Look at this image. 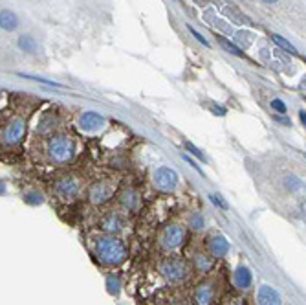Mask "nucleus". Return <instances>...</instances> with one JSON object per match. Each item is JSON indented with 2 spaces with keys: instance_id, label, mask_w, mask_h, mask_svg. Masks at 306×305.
Instances as JSON below:
<instances>
[{
  "instance_id": "1",
  "label": "nucleus",
  "mask_w": 306,
  "mask_h": 305,
  "mask_svg": "<svg viewBox=\"0 0 306 305\" xmlns=\"http://www.w3.org/2000/svg\"><path fill=\"white\" fill-rule=\"evenodd\" d=\"M96 255L101 263L108 266L121 265L126 259V246L120 237L104 233L96 239Z\"/></svg>"
},
{
  "instance_id": "2",
  "label": "nucleus",
  "mask_w": 306,
  "mask_h": 305,
  "mask_svg": "<svg viewBox=\"0 0 306 305\" xmlns=\"http://www.w3.org/2000/svg\"><path fill=\"white\" fill-rule=\"evenodd\" d=\"M160 272L169 283H182L189 277V265H187V261L184 257L174 254L162 261Z\"/></svg>"
},
{
  "instance_id": "3",
  "label": "nucleus",
  "mask_w": 306,
  "mask_h": 305,
  "mask_svg": "<svg viewBox=\"0 0 306 305\" xmlns=\"http://www.w3.org/2000/svg\"><path fill=\"white\" fill-rule=\"evenodd\" d=\"M46 151L52 160L55 162H66L70 160L74 153H76V142L66 136V134H55L48 140V145H46Z\"/></svg>"
},
{
  "instance_id": "4",
  "label": "nucleus",
  "mask_w": 306,
  "mask_h": 305,
  "mask_svg": "<svg viewBox=\"0 0 306 305\" xmlns=\"http://www.w3.org/2000/svg\"><path fill=\"white\" fill-rule=\"evenodd\" d=\"M186 241V230L180 224H169L164 228V232L160 235V243L167 250H176L180 248Z\"/></svg>"
},
{
  "instance_id": "5",
  "label": "nucleus",
  "mask_w": 306,
  "mask_h": 305,
  "mask_svg": "<svg viewBox=\"0 0 306 305\" xmlns=\"http://www.w3.org/2000/svg\"><path fill=\"white\" fill-rule=\"evenodd\" d=\"M114 195V184H110L108 180H101V182H94L88 189V199L96 206H101L104 202H108Z\"/></svg>"
},
{
  "instance_id": "6",
  "label": "nucleus",
  "mask_w": 306,
  "mask_h": 305,
  "mask_svg": "<svg viewBox=\"0 0 306 305\" xmlns=\"http://www.w3.org/2000/svg\"><path fill=\"white\" fill-rule=\"evenodd\" d=\"M154 186L162 191H172V189L178 186V173L174 169H170V167H158L156 171H154Z\"/></svg>"
},
{
  "instance_id": "7",
  "label": "nucleus",
  "mask_w": 306,
  "mask_h": 305,
  "mask_svg": "<svg viewBox=\"0 0 306 305\" xmlns=\"http://www.w3.org/2000/svg\"><path fill=\"white\" fill-rule=\"evenodd\" d=\"M24 133H26V122H24L22 118H15V120L10 122V125L6 127L2 138H4V142L8 145H15L24 138Z\"/></svg>"
},
{
  "instance_id": "8",
  "label": "nucleus",
  "mask_w": 306,
  "mask_h": 305,
  "mask_svg": "<svg viewBox=\"0 0 306 305\" xmlns=\"http://www.w3.org/2000/svg\"><path fill=\"white\" fill-rule=\"evenodd\" d=\"M55 193L59 195L60 199L70 200L77 197L79 193V180L76 177H62L55 184Z\"/></svg>"
},
{
  "instance_id": "9",
  "label": "nucleus",
  "mask_w": 306,
  "mask_h": 305,
  "mask_svg": "<svg viewBox=\"0 0 306 305\" xmlns=\"http://www.w3.org/2000/svg\"><path fill=\"white\" fill-rule=\"evenodd\" d=\"M104 123H106L104 116H101V114L92 112V111L84 112V114L79 118V127H81V131H84V133H96V131L104 127Z\"/></svg>"
},
{
  "instance_id": "10",
  "label": "nucleus",
  "mask_w": 306,
  "mask_h": 305,
  "mask_svg": "<svg viewBox=\"0 0 306 305\" xmlns=\"http://www.w3.org/2000/svg\"><path fill=\"white\" fill-rule=\"evenodd\" d=\"M257 303L258 305H280V294L277 288H274L272 285H260L257 290Z\"/></svg>"
},
{
  "instance_id": "11",
  "label": "nucleus",
  "mask_w": 306,
  "mask_h": 305,
  "mask_svg": "<svg viewBox=\"0 0 306 305\" xmlns=\"http://www.w3.org/2000/svg\"><path fill=\"white\" fill-rule=\"evenodd\" d=\"M208 248L211 257H224L228 252H230V241L222 235V233H216V235H211L208 241Z\"/></svg>"
},
{
  "instance_id": "12",
  "label": "nucleus",
  "mask_w": 306,
  "mask_h": 305,
  "mask_svg": "<svg viewBox=\"0 0 306 305\" xmlns=\"http://www.w3.org/2000/svg\"><path fill=\"white\" fill-rule=\"evenodd\" d=\"M101 228L106 233H110V235H116V233L123 232V228H125V217L120 215V213H108L101 221Z\"/></svg>"
},
{
  "instance_id": "13",
  "label": "nucleus",
  "mask_w": 306,
  "mask_h": 305,
  "mask_svg": "<svg viewBox=\"0 0 306 305\" xmlns=\"http://www.w3.org/2000/svg\"><path fill=\"white\" fill-rule=\"evenodd\" d=\"M214 299V287L213 283H200L196 287V290H194V301H196V305H211Z\"/></svg>"
},
{
  "instance_id": "14",
  "label": "nucleus",
  "mask_w": 306,
  "mask_h": 305,
  "mask_svg": "<svg viewBox=\"0 0 306 305\" xmlns=\"http://www.w3.org/2000/svg\"><path fill=\"white\" fill-rule=\"evenodd\" d=\"M120 202H121V206H123L125 210H128V211H136L138 208H140V204H142L140 195H138L134 189H125V191L121 193V197H120Z\"/></svg>"
},
{
  "instance_id": "15",
  "label": "nucleus",
  "mask_w": 306,
  "mask_h": 305,
  "mask_svg": "<svg viewBox=\"0 0 306 305\" xmlns=\"http://www.w3.org/2000/svg\"><path fill=\"white\" fill-rule=\"evenodd\" d=\"M233 283H235L238 288L252 287L253 276H252V272H250V268H248V266H238L235 270V274H233Z\"/></svg>"
},
{
  "instance_id": "16",
  "label": "nucleus",
  "mask_w": 306,
  "mask_h": 305,
  "mask_svg": "<svg viewBox=\"0 0 306 305\" xmlns=\"http://www.w3.org/2000/svg\"><path fill=\"white\" fill-rule=\"evenodd\" d=\"M18 17H16L15 13L10 12V10H2L0 12V28L4 30V32H15L18 28Z\"/></svg>"
},
{
  "instance_id": "17",
  "label": "nucleus",
  "mask_w": 306,
  "mask_h": 305,
  "mask_svg": "<svg viewBox=\"0 0 306 305\" xmlns=\"http://www.w3.org/2000/svg\"><path fill=\"white\" fill-rule=\"evenodd\" d=\"M16 45H18V48L22 52H26V54H33V52L37 50V43H35V39H33L32 35H20Z\"/></svg>"
},
{
  "instance_id": "18",
  "label": "nucleus",
  "mask_w": 306,
  "mask_h": 305,
  "mask_svg": "<svg viewBox=\"0 0 306 305\" xmlns=\"http://www.w3.org/2000/svg\"><path fill=\"white\" fill-rule=\"evenodd\" d=\"M194 265H196V268L200 272H208L213 266V257L206 254H196L194 255Z\"/></svg>"
},
{
  "instance_id": "19",
  "label": "nucleus",
  "mask_w": 306,
  "mask_h": 305,
  "mask_svg": "<svg viewBox=\"0 0 306 305\" xmlns=\"http://www.w3.org/2000/svg\"><path fill=\"white\" fill-rule=\"evenodd\" d=\"M235 41L242 46V48H250L252 43L255 41V34L248 32V30H240V32H236L235 34Z\"/></svg>"
},
{
  "instance_id": "20",
  "label": "nucleus",
  "mask_w": 306,
  "mask_h": 305,
  "mask_svg": "<svg viewBox=\"0 0 306 305\" xmlns=\"http://www.w3.org/2000/svg\"><path fill=\"white\" fill-rule=\"evenodd\" d=\"M272 41H274L275 45H279L280 48L284 52H288V54H294V56H297V50H296V46L292 45L290 41L284 39L282 35H277V34H272Z\"/></svg>"
},
{
  "instance_id": "21",
  "label": "nucleus",
  "mask_w": 306,
  "mask_h": 305,
  "mask_svg": "<svg viewBox=\"0 0 306 305\" xmlns=\"http://www.w3.org/2000/svg\"><path fill=\"white\" fill-rule=\"evenodd\" d=\"M218 39V43H220V46L224 48L226 52H230V54H233V56H236V57H244V52L238 48V46H235L233 43H230V41L226 39V37H222V35H218L216 37Z\"/></svg>"
},
{
  "instance_id": "22",
  "label": "nucleus",
  "mask_w": 306,
  "mask_h": 305,
  "mask_svg": "<svg viewBox=\"0 0 306 305\" xmlns=\"http://www.w3.org/2000/svg\"><path fill=\"white\" fill-rule=\"evenodd\" d=\"M16 76H20V78H24V79H32V81H35V83H42V85H46V87H62L60 83H57V81H50V79H44V78H38V76H30V74H22V72H18Z\"/></svg>"
},
{
  "instance_id": "23",
  "label": "nucleus",
  "mask_w": 306,
  "mask_h": 305,
  "mask_svg": "<svg viewBox=\"0 0 306 305\" xmlns=\"http://www.w3.org/2000/svg\"><path fill=\"white\" fill-rule=\"evenodd\" d=\"M184 147H186V151H189V153H191L192 156H196V158H198L200 162H204V164L208 162V156L204 155V151H202V149H198V147H196L194 144H191V142H186V144H184Z\"/></svg>"
},
{
  "instance_id": "24",
  "label": "nucleus",
  "mask_w": 306,
  "mask_h": 305,
  "mask_svg": "<svg viewBox=\"0 0 306 305\" xmlns=\"http://www.w3.org/2000/svg\"><path fill=\"white\" fill-rule=\"evenodd\" d=\"M284 186L290 189V191H297V189H301L302 182H301V178H299V177H296V175H290V177L284 178Z\"/></svg>"
},
{
  "instance_id": "25",
  "label": "nucleus",
  "mask_w": 306,
  "mask_h": 305,
  "mask_svg": "<svg viewBox=\"0 0 306 305\" xmlns=\"http://www.w3.org/2000/svg\"><path fill=\"white\" fill-rule=\"evenodd\" d=\"M189 226H191L192 230H202L204 228V217L200 211H196V213H192V215L189 217Z\"/></svg>"
},
{
  "instance_id": "26",
  "label": "nucleus",
  "mask_w": 306,
  "mask_h": 305,
  "mask_svg": "<svg viewBox=\"0 0 306 305\" xmlns=\"http://www.w3.org/2000/svg\"><path fill=\"white\" fill-rule=\"evenodd\" d=\"M24 200H26L28 204H33V206H37L42 202V195L38 193V191H28L26 195H24Z\"/></svg>"
},
{
  "instance_id": "27",
  "label": "nucleus",
  "mask_w": 306,
  "mask_h": 305,
  "mask_svg": "<svg viewBox=\"0 0 306 305\" xmlns=\"http://www.w3.org/2000/svg\"><path fill=\"white\" fill-rule=\"evenodd\" d=\"M272 109L277 114H286V103L282 100H272Z\"/></svg>"
},
{
  "instance_id": "28",
  "label": "nucleus",
  "mask_w": 306,
  "mask_h": 305,
  "mask_svg": "<svg viewBox=\"0 0 306 305\" xmlns=\"http://www.w3.org/2000/svg\"><path fill=\"white\" fill-rule=\"evenodd\" d=\"M189 32H191V34H192V37H194V39H196L198 43H200V45H204V46H209L208 39H206V37H204V35L200 34V32H196V30L192 28V26H189Z\"/></svg>"
},
{
  "instance_id": "29",
  "label": "nucleus",
  "mask_w": 306,
  "mask_h": 305,
  "mask_svg": "<svg viewBox=\"0 0 306 305\" xmlns=\"http://www.w3.org/2000/svg\"><path fill=\"white\" fill-rule=\"evenodd\" d=\"M211 112H213V114H216V116H226V114H228V109H226L224 105L213 103V105H211Z\"/></svg>"
},
{
  "instance_id": "30",
  "label": "nucleus",
  "mask_w": 306,
  "mask_h": 305,
  "mask_svg": "<svg viewBox=\"0 0 306 305\" xmlns=\"http://www.w3.org/2000/svg\"><path fill=\"white\" fill-rule=\"evenodd\" d=\"M274 120H275L277 123H280V125H284V127H290V125H292L290 118H284L282 114H275Z\"/></svg>"
},
{
  "instance_id": "31",
  "label": "nucleus",
  "mask_w": 306,
  "mask_h": 305,
  "mask_svg": "<svg viewBox=\"0 0 306 305\" xmlns=\"http://www.w3.org/2000/svg\"><path fill=\"white\" fill-rule=\"evenodd\" d=\"M211 200H213V204L220 206V208H228V204L222 200V197H220V195H211Z\"/></svg>"
},
{
  "instance_id": "32",
  "label": "nucleus",
  "mask_w": 306,
  "mask_h": 305,
  "mask_svg": "<svg viewBox=\"0 0 306 305\" xmlns=\"http://www.w3.org/2000/svg\"><path fill=\"white\" fill-rule=\"evenodd\" d=\"M184 160L189 162V164H191V167H194L196 171H200V167H198V164H196V162H194V160H192V158H189V156H187V155H184Z\"/></svg>"
},
{
  "instance_id": "33",
  "label": "nucleus",
  "mask_w": 306,
  "mask_h": 305,
  "mask_svg": "<svg viewBox=\"0 0 306 305\" xmlns=\"http://www.w3.org/2000/svg\"><path fill=\"white\" fill-rule=\"evenodd\" d=\"M299 120H301L302 125L306 123V114H304V111H299Z\"/></svg>"
},
{
  "instance_id": "34",
  "label": "nucleus",
  "mask_w": 306,
  "mask_h": 305,
  "mask_svg": "<svg viewBox=\"0 0 306 305\" xmlns=\"http://www.w3.org/2000/svg\"><path fill=\"white\" fill-rule=\"evenodd\" d=\"M6 193V184L0 180V195H4Z\"/></svg>"
},
{
  "instance_id": "35",
  "label": "nucleus",
  "mask_w": 306,
  "mask_h": 305,
  "mask_svg": "<svg viewBox=\"0 0 306 305\" xmlns=\"http://www.w3.org/2000/svg\"><path fill=\"white\" fill-rule=\"evenodd\" d=\"M262 2H266V4H275L277 0H262Z\"/></svg>"
}]
</instances>
